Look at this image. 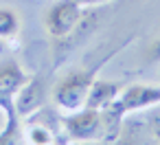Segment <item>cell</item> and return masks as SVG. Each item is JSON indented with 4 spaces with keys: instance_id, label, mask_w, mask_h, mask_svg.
<instances>
[{
    "instance_id": "6da1fadb",
    "label": "cell",
    "mask_w": 160,
    "mask_h": 145,
    "mask_svg": "<svg viewBox=\"0 0 160 145\" xmlns=\"http://www.w3.org/2000/svg\"><path fill=\"white\" fill-rule=\"evenodd\" d=\"M79 22H81V5L77 0H57L46 11V18H44L46 31L55 40L68 38L77 29Z\"/></svg>"
},
{
    "instance_id": "7a4b0ae2",
    "label": "cell",
    "mask_w": 160,
    "mask_h": 145,
    "mask_svg": "<svg viewBox=\"0 0 160 145\" xmlns=\"http://www.w3.org/2000/svg\"><path fill=\"white\" fill-rule=\"evenodd\" d=\"M92 81H94V75L86 73V70L72 73L66 79H62L59 86L55 88V99H57L59 108L75 112L81 106H86V97H88V90H90Z\"/></svg>"
},
{
    "instance_id": "3957f363",
    "label": "cell",
    "mask_w": 160,
    "mask_h": 145,
    "mask_svg": "<svg viewBox=\"0 0 160 145\" xmlns=\"http://www.w3.org/2000/svg\"><path fill=\"white\" fill-rule=\"evenodd\" d=\"M64 125H66V132L72 141H97L99 136H103L105 119L99 110L86 108L83 112L66 117Z\"/></svg>"
},
{
    "instance_id": "277c9868",
    "label": "cell",
    "mask_w": 160,
    "mask_h": 145,
    "mask_svg": "<svg viewBox=\"0 0 160 145\" xmlns=\"http://www.w3.org/2000/svg\"><path fill=\"white\" fill-rule=\"evenodd\" d=\"M160 103V88L158 86H142V84H134L129 88H125L123 95H118L108 108L114 114H125L132 110H140V108H149Z\"/></svg>"
},
{
    "instance_id": "5b68a950",
    "label": "cell",
    "mask_w": 160,
    "mask_h": 145,
    "mask_svg": "<svg viewBox=\"0 0 160 145\" xmlns=\"http://www.w3.org/2000/svg\"><path fill=\"white\" fill-rule=\"evenodd\" d=\"M44 84L40 79H33L29 84H24L20 88V95L16 99V108L20 114H31L33 110H38L44 103Z\"/></svg>"
},
{
    "instance_id": "8992f818",
    "label": "cell",
    "mask_w": 160,
    "mask_h": 145,
    "mask_svg": "<svg viewBox=\"0 0 160 145\" xmlns=\"http://www.w3.org/2000/svg\"><path fill=\"white\" fill-rule=\"evenodd\" d=\"M118 97V84L114 81H92L88 97H86V108H108L114 99Z\"/></svg>"
},
{
    "instance_id": "52a82bcc",
    "label": "cell",
    "mask_w": 160,
    "mask_h": 145,
    "mask_svg": "<svg viewBox=\"0 0 160 145\" xmlns=\"http://www.w3.org/2000/svg\"><path fill=\"white\" fill-rule=\"evenodd\" d=\"M20 84H22V73L13 64H9L0 70V90H13Z\"/></svg>"
},
{
    "instance_id": "ba28073f",
    "label": "cell",
    "mask_w": 160,
    "mask_h": 145,
    "mask_svg": "<svg viewBox=\"0 0 160 145\" xmlns=\"http://www.w3.org/2000/svg\"><path fill=\"white\" fill-rule=\"evenodd\" d=\"M18 31V16L11 9H0V38H9Z\"/></svg>"
},
{
    "instance_id": "9c48e42d",
    "label": "cell",
    "mask_w": 160,
    "mask_h": 145,
    "mask_svg": "<svg viewBox=\"0 0 160 145\" xmlns=\"http://www.w3.org/2000/svg\"><path fill=\"white\" fill-rule=\"evenodd\" d=\"M79 5H103V3H110V0H77Z\"/></svg>"
},
{
    "instance_id": "30bf717a",
    "label": "cell",
    "mask_w": 160,
    "mask_h": 145,
    "mask_svg": "<svg viewBox=\"0 0 160 145\" xmlns=\"http://www.w3.org/2000/svg\"><path fill=\"white\" fill-rule=\"evenodd\" d=\"M72 145H99V143H94V141H75Z\"/></svg>"
},
{
    "instance_id": "8fae6325",
    "label": "cell",
    "mask_w": 160,
    "mask_h": 145,
    "mask_svg": "<svg viewBox=\"0 0 160 145\" xmlns=\"http://www.w3.org/2000/svg\"><path fill=\"white\" fill-rule=\"evenodd\" d=\"M156 138H158V143H160V125L156 127Z\"/></svg>"
},
{
    "instance_id": "7c38bea8",
    "label": "cell",
    "mask_w": 160,
    "mask_h": 145,
    "mask_svg": "<svg viewBox=\"0 0 160 145\" xmlns=\"http://www.w3.org/2000/svg\"><path fill=\"white\" fill-rule=\"evenodd\" d=\"M110 145H129V143H110Z\"/></svg>"
}]
</instances>
